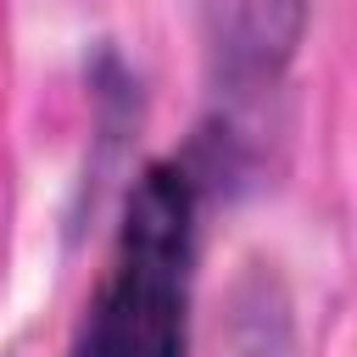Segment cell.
<instances>
[{
	"label": "cell",
	"instance_id": "1",
	"mask_svg": "<svg viewBox=\"0 0 357 357\" xmlns=\"http://www.w3.org/2000/svg\"><path fill=\"white\" fill-rule=\"evenodd\" d=\"M195 262V184L184 167H145L128 195L112 262L67 357H184Z\"/></svg>",
	"mask_w": 357,
	"mask_h": 357
},
{
	"label": "cell",
	"instance_id": "2",
	"mask_svg": "<svg viewBox=\"0 0 357 357\" xmlns=\"http://www.w3.org/2000/svg\"><path fill=\"white\" fill-rule=\"evenodd\" d=\"M218 84L262 89L296 56L307 0H195Z\"/></svg>",
	"mask_w": 357,
	"mask_h": 357
},
{
	"label": "cell",
	"instance_id": "3",
	"mask_svg": "<svg viewBox=\"0 0 357 357\" xmlns=\"http://www.w3.org/2000/svg\"><path fill=\"white\" fill-rule=\"evenodd\" d=\"M223 357H296L290 307L273 290V279L251 273L234 290V307H229V324H223Z\"/></svg>",
	"mask_w": 357,
	"mask_h": 357
}]
</instances>
